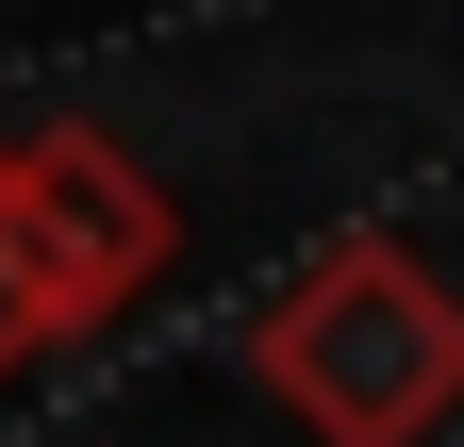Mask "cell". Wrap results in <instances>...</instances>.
Segmentation results:
<instances>
[{"instance_id": "2", "label": "cell", "mask_w": 464, "mask_h": 447, "mask_svg": "<svg viewBox=\"0 0 464 447\" xmlns=\"http://www.w3.org/2000/svg\"><path fill=\"white\" fill-rule=\"evenodd\" d=\"M0 183H17V215H34V249L67 265V299H83V331H116L150 282H166V249H183V215H166V183L133 149H116L100 117H34V133H0Z\"/></svg>"}, {"instance_id": "1", "label": "cell", "mask_w": 464, "mask_h": 447, "mask_svg": "<svg viewBox=\"0 0 464 447\" xmlns=\"http://www.w3.org/2000/svg\"><path fill=\"white\" fill-rule=\"evenodd\" d=\"M249 381L315 447H431L464 414V282L415 265L398 233H332L249 315Z\"/></svg>"}, {"instance_id": "3", "label": "cell", "mask_w": 464, "mask_h": 447, "mask_svg": "<svg viewBox=\"0 0 464 447\" xmlns=\"http://www.w3.org/2000/svg\"><path fill=\"white\" fill-rule=\"evenodd\" d=\"M50 348H83V299H67V265L34 249L17 183H0V381H17V365H50Z\"/></svg>"}]
</instances>
